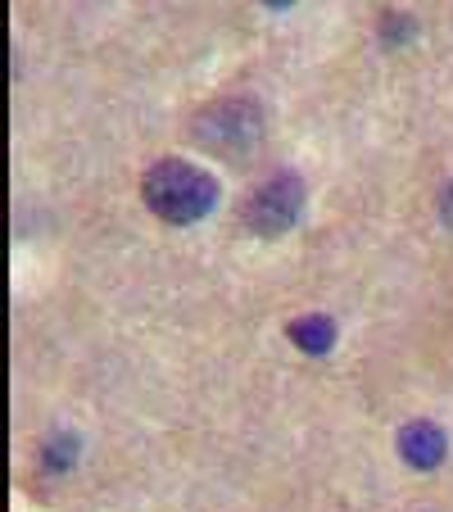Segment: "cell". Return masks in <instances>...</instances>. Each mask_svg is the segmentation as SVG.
Listing matches in <instances>:
<instances>
[{"instance_id":"1","label":"cell","mask_w":453,"mask_h":512,"mask_svg":"<svg viewBox=\"0 0 453 512\" xmlns=\"http://www.w3.org/2000/svg\"><path fill=\"white\" fill-rule=\"evenodd\" d=\"M145 204L168 218V223H200L204 213L218 204V182H213L204 168L182 164V159H164L145 173L141 182Z\"/></svg>"},{"instance_id":"4","label":"cell","mask_w":453,"mask_h":512,"mask_svg":"<svg viewBox=\"0 0 453 512\" xmlns=\"http://www.w3.org/2000/svg\"><path fill=\"white\" fill-rule=\"evenodd\" d=\"M290 340H295L304 354H327V349L336 345V327H331V318H322V313H309V318L290 322Z\"/></svg>"},{"instance_id":"6","label":"cell","mask_w":453,"mask_h":512,"mask_svg":"<svg viewBox=\"0 0 453 512\" xmlns=\"http://www.w3.org/2000/svg\"><path fill=\"white\" fill-rule=\"evenodd\" d=\"M444 218L453 223V186H449V195H444Z\"/></svg>"},{"instance_id":"2","label":"cell","mask_w":453,"mask_h":512,"mask_svg":"<svg viewBox=\"0 0 453 512\" xmlns=\"http://www.w3.org/2000/svg\"><path fill=\"white\" fill-rule=\"evenodd\" d=\"M299 209H304V186H299V177H277V182L254 191V200L245 204V223L263 236H277L295 223Z\"/></svg>"},{"instance_id":"5","label":"cell","mask_w":453,"mask_h":512,"mask_svg":"<svg viewBox=\"0 0 453 512\" xmlns=\"http://www.w3.org/2000/svg\"><path fill=\"white\" fill-rule=\"evenodd\" d=\"M68 454H73V440H55V449H50V463H68Z\"/></svg>"},{"instance_id":"3","label":"cell","mask_w":453,"mask_h":512,"mask_svg":"<svg viewBox=\"0 0 453 512\" xmlns=\"http://www.w3.org/2000/svg\"><path fill=\"white\" fill-rule=\"evenodd\" d=\"M444 449H449V440H444V431L431 422H408L404 431H399V454H404L408 467L431 472V467L444 463Z\"/></svg>"},{"instance_id":"7","label":"cell","mask_w":453,"mask_h":512,"mask_svg":"<svg viewBox=\"0 0 453 512\" xmlns=\"http://www.w3.org/2000/svg\"><path fill=\"white\" fill-rule=\"evenodd\" d=\"M268 5H277V10H281V5H290V0H268Z\"/></svg>"}]
</instances>
